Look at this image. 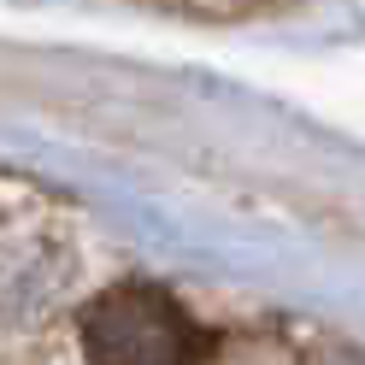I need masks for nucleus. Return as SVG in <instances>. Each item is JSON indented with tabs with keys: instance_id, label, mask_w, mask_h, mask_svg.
<instances>
[{
	"instance_id": "obj_1",
	"label": "nucleus",
	"mask_w": 365,
	"mask_h": 365,
	"mask_svg": "<svg viewBox=\"0 0 365 365\" xmlns=\"http://www.w3.org/2000/svg\"><path fill=\"white\" fill-rule=\"evenodd\" d=\"M88 365H207L212 336L189 318V307L165 289L124 283L106 289L77 318Z\"/></svg>"
},
{
	"instance_id": "obj_2",
	"label": "nucleus",
	"mask_w": 365,
	"mask_h": 365,
	"mask_svg": "<svg viewBox=\"0 0 365 365\" xmlns=\"http://www.w3.org/2000/svg\"><path fill=\"white\" fill-rule=\"evenodd\" d=\"M301 365H365V348H354V341H318V348H307Z\"/></svg>"
}]
</instances>
